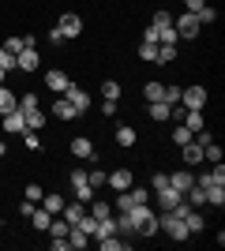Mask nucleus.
<instances>
[{"label":"nucleus","mask_w":225,"mask_h":251,"mask_svg":"<svg viewBox=\"0 0 225 251\" xmlns=\"http://www.w3.org/2000/svg\"><path fill=\"white\" fill-rule=\"evenodd\" d=\"M128 218H131V236H154V232H158V218H154V210H150L147 202L131 206Z\"/></svg>","instance_id":"f257e3e1"},{"label":"nucleus","mask_w":225,"mask_h":251,"mask_svg":"<svg viewBox=\"0 0 225 251\" xmlns=\"http://www.w3.org/2000/svg\"><path fill=\"white\" fill-rule=\"evenodd\" d=\"M158 229H165L173 240H188V225H184V218H176L173 210H165V214L158 218Z\"/></svg>","instance_id":"f03ea898"},{"label":"nucleus","mask_w":225,"mask_h":251,"mask_svg":"<svg viewBox=\"0 0 225 251\" xmlns=\"http://www.w3.org/2000/svg\"><path fill=\"white\" fill-rule=\"evenodd\" d=\"M173 30H176V34H180V38H188V42H192V38H195V34H199V30H203V23H199V15H195V11H184V15H180V19H176V23H173Z\"/></svg>","instance_id":"7ed1b4c3"},{"label":"nucleus","mask_w":225,"mask_h":251,"mask_svg":"<svg viewBox=\"0 0 225 251\" xmlns=\"http://www.w3.org/2000/svg\"><path fill=\"white\" fill-rule=\"evenodd\" d=\"M56 30L64 34V38H79V34H83V19H79L75 11H64L60 23H56Z\"/></svg>","instance_id":"20e7f679"},{"label":"nucleus","mask_w":225,"mask_h":251,"mask_svg":"<svg viewBox=\"0 0 225 251\" xmlns=\"http://www.w3.org/2000/svg\"><path fill=\"white\" fill-rule=\"evenodd\" d=\"M64 98L75 105V113H79V116H83L86 109H90V94H86V90H79L75 83H68V86H64Z\"/></svg>","instance_id":"39448f33"},{"label":"nucleus","mask_w":225,"mask_h":251,"mask_svg":"<svg viewBox=\"0 0 225 251\" xmlns=\"http://www.w3.org/2000/svg\"><path fill=\"white\" fill-rule=\"evenodd\" d=\"M180 105H184V109H203V105H206V90H203V86H188V90H180Z\"/></svg>","instance_id":"423d86ee"},{"label":"nucleus","mask_w":225,"mask_h":251,"mask_svg":"<svg viewBox=\"0 0 225 251\" xmlns=\"http://www.w3.org/2000/svg\"><path fill=\"white\" fill-rule=\"evenodd\" d=\"M4 131H8V135H23V131H26V120H23L19 105H15L11 113H4Z\"/></svg>","instance_id":"0eeeda50"},{"label":"nucleus","mask_w":225,"mask_h":251,"mask_svg":"<svg viewBox=\"0 0 225 251\" xmlns=\"http://www.w3.org/2000/svg\"><path fill=\"white\" fill-rule=\"evenodd\" d=\"M15 68H23V72H38V49L26 45L23 52H15Z\"/></svg>","instance_id":"6e6552de"},{"label":"nucleus","mask_w":225,"mask_h":251,"mask_svg":"<svg viewBox=\"0 0 225 251\" xmlns=\"http://www.w3.org/2000/svg\"><path fill=\"white\" fill-rule=\"evenodd\" d=\"M68 83H72V79H68L60 68H49V72H45V86H49V90H56V94H64Z\"/></svg>","instance_id":"1a4fd4ad"},{"label":"nucleus","mask_w":225,"mask_h":251,"mask_svg":"<svg viewBox=\"0 0 225 251\" xmlns=\"http://www.w3.org/2000/svg\"><path fill=\"white\" fill-rule=\"evenodd\" d=\"M192 184H195V176H192V169H188V165H184L180 173H173V176H169V188H176L180 195H184L188 188H192Z\"/></svg>","instance_id":"9d476101"},{"label":"nucleus","mask_w":225,"mask_h":251,"mask_svg":"<svg viewBox=\"0 0 225 251\" xmlns=\"http://www.w3.org/2000/svg\"><path fill=\"white\" fill-rule=\"evenodd\" d=\"M184 165L192 169V165H199V161H203V147H199V143H195V139H188V143H184Z\"/></svg>","instance_id":"9b49d317"},{"label":"nucleus","mask_w":225,"mask_h":251,"mask_svg":"<svg viewBox=\"0 0 225 251\" xmlns=\"http://www.w3.org/2000/svg\"><path fill=\"white\" fill-rule=\"evenodd\" d=\"M105 184H109V188H117V191H128L131 188V173H128V169H117V173H109Z\"/></svg>","instance_id":"f8f14e48"},{"label":"nucleus","mask_w":225,"mask_h":251,"mask_svg":"<svg viewBox=\"0 0 225 251\" xmlns=\"http://www.w3.org/2000/svg\"><path fill=\"white\" fill-rule=\"evenodd\" d=\"M180 199H184V195H180L176 188H161V191H158V206H161V210H173Z\"/></svg>","instance_id":"ddd939ff"},{"label":"nucleus","mask_w":225,"mask_h":251,"mask_svg":"<svg viewBox=\"0 0 225 251\" xmlns=\"http://www.w3.org/2000/svg\"><path fill=\"white\" fill-rule=\"evenodd\" d=\"M49 221H53V214H49V210H45V206H34V214H30V225H34V229L45 232V229H49Z\"/></svg>","instance_id":"4468645a"},{"label":"nucleus","mask_w":225,"mask_h":251,"mask_svg":"<svg viewBox=\"0 0 225 251\" xmlns=\"http://www.w3.org/2000/svg\"><path fill=\"white\" fill-rule=\"evenodd\" d=\"M184 225H188V232H203L206 229V218H203V214H199V210H188V214H184Z\"/></svg>","instance_id":"2eb2a0df"},{"label":"nucleus","mask_w":225,"mask_h":251,"mask_svg":"<svg viewBox=\"0 0 225 251\" xmlns=\"http://www.w3.org/2000/svg\"><path fill=\"white\" fill-rule=\"evenodd\" d=\"M86 244H90V236H86V232L79 229V225H72V229H68V248H75V251H83Z\"/></svg>","instance_id":"dca6fc26"},{"label":"nucleus","mask_w":225,"mask_h":251,"mask_svg":"<svg viewBox=\"0 0 225 251\" xmlns=\"http://www.w3.org/2000/svg\"><path fill=\"white\" fill-rule=\"evenodd\" d=\"M60 214H64V221H68V225H79V218L86 214V202H72V206L64 202V210H60Z\"/></svg>","instance_id":"f3484780"},{"label":"nucleus","mask_w":225,"mask_h":251,"mask_svg":"<svg viewBox=\"0 0 225 251\" xmlns=\"http://www.w3.org/2000/svg\"><path fill=\"white\" fill-rule=\"evenodd\" d=\"M206 206H225V184H210L206 188Z\"/></svg>","instance_id":"a211bd4d"},{"label":"nucleus","mask_w":225,"mask_h":251,"mask_svg":"<svg viewBox=\"0 0 225 251\" xmlns=\"http://www.w3.org/2000/svg\"><path fill=\"white\" fill-rule=\"evenodd\" d=\"M53 113L60 116V120H75V116H79V113H75V105L68 101V98H56V105H53Z\"/></svg>","instance_id":"6ab92c4d"},{"label":"nucleus","mask_w":225,"mask_h":251,"mask_svg":"<svg viewBox=\"0 0 225 251\" xmlns=\"http://www.w3.org/2000/svg\"><path fill=\"white\" fill-rule=\"evenodd\" d=\"M72 154H75V157H94V147H90V139H86V135L72 139Z\"/></svg>","instance_id":"aec40b11"},{"label":"nucleus","mask_w":225,"mask_h":251,"mask_svg":"<svg viewBox=\"0 0 225 251\" xmlns=\"http://www.w3.org/2000/svg\"><path fill=\"white\" fill-rule=\"evenodd\" d=\"M15 105H19V98L11 94V90H8V83H4V86H0V116H4V113H11Z\"/></svg>","instance_id":"412c9836"},{"label":"nucleus","mask_w":225,"mask_h":251,"mask_svg":"<svg viewBox=\"0 0 225 251\" xmlns=\"http://www.w3.org/2000/svg\"><path fill=\"white\" fill-rule=\"evenodd\" d=\"M42 206H45V210H49V214L56 218V214L64 210V195H56V191H53V195H42Z\"/></svg>","instance_id":"4be33fe9"},{"label":"nucleus","mask_w":225,"mask_h":251,"mask_svg":"<svg viewBox=\"0 0 225 251\" xmlns=\"http://www.w3.org/2000/svg\"><path fill=\"white\" fill-rule=\"evenodd\" d=\"M169 109H173V105H165V101H150V120H158V124H161V120H169Z\"/></svg>","instance_id":"5701e85b"},{"label":"nucleus","mask_w":225,"mask_h":251,"mask_svg":"<svg viewBox=\"0 0 225 251\" xmlns=\"http://www.w3.org/2000/svg\"><path fill=\"white\" fill-rule=\"evenodd\" d=\"M101 98H109V101H120V83H117V79H105V83H101Z\"/></svg>","instance_id":"b1692460"},{"label":"nucleus","mask_w":225,"mask_h":251,"mask_svg":"<svg viewBox=\"0 0 225 251\" xmlns=\"http://www.w3.org/2000/svg\"><path fill=\"white\" fill-rule=\"evenodd\" d=\"M139 60L158 64V45H154V42H143V45H139Z\"/></svg>","instance_id":"393cba45"},{"label":"nucleus","mask_w":225,"mask_h":251,"mask_svg":"<svg viewBox=\"0 0 225 251\" xmlns=\"http://www.w3.org/2000/svg\"><path fill=\"white\" fill-rule=\"evenodd\" d=\"M135 139H139V135H135V127H117V143H120V147H135Z\"/></svg>","instance_id":"a878e982"},{"label":"nucleus","mask_w":225,"mask_h":251,"mask_svg":"<svg viewBox=\"0 0 225 251\" xmlns=\"http://www.w3.org/2000/svg\"><path fill=\"white\" fill-rule=\"evenodd\" d=\"M176 42H180V34L173 30V26H161L158 30V45H176Z\"/></svg>","instance_id":"bb28decb"},{"label":"nucleus","mask_w":225,"mask_h":251,"mask_svg":"<svg viewBox=\"0 0 225 251\" xmlns=\"http://www.w3.org/2000/svg\"><path fill=\"white\" fill-rule=\"evenodd\" d=\"M128 248V240H117V232L113 236H101V251H124Z\"/></svg>","instance_id":"cd10ccee"},{"label":"nucleus","mask_w":225,"mask_h":251,"mask_svg":"<svg viewBox=\"0 0 225 251\" xmlns=\"http://www.w3.org/2000/svg\"><path fill=\"white\" fill-rule=\"evenodd\" d=\"M26 45H34V38H8V45H4V49H8L11 56H15V52H23Z\"/></svg>","instance_id":"c85d7f7f"},{"label":"nucleus","mask_w":225,"mask_h":251,"mask_svg":"<svg viewBox=\"0 0 225 251\" xmlns=\"http://www.w3.org/2000/svg\"><path fill=\"white\" fill-rule=\"evenodd\" d=\"M34 109H42V105H38V94H23L19 98V113H34Z\"/></svg>","instance_id":"c756f323"},{"label":"nucleus","mask_w":225,"mask_h":251,"mask_svg":"<svg viewBox=\"0 0 225 251\" xmlns=\"http://www.w3.org/2000/svg\"><path fill=\"white\" fill-rule=\"evenodd\" d=\"M86 180H90V188H101V184H105V180H109V173H101V169H90V173H86Z\"/></svg>","instance_id":"7c9ffc66"},{"label":"nucleus","mask_w":225,"mask_h":251,"mask_svg":"<svg viewBox=\"0 0 225 251\" xmlns=\"http://www.w3.org/2000/svg\"><path fill=\"white\" fill-rule=\"evenodd\" d=\"M86 210H90L94 218H109V214H113V206H109V202H101V199H98V202H90Z\"/></svg>","instance_id":"2f4dec72"},{"label":"nucleus","mask_w":225,"mask_h":251,"mask_svg":"<svg viewBox=\"0 0 225 251\" xmlns=\"http://www.w3.org/2000/svg\"><path fill=\"white\" fill-rule=\"evenodd\" d=\"M176 60V45H158V64H169Z\"/></svg>","instance_id":"473e14b6"},{"label":"nucleus","mask_w":225,"mask_h":251,"mask_svg":"<svg viewBox=\"0 0 225 251\" xmlns=\"http://www.w3.org/2000/svg\"><path fill=\"white\" fill-rule=\"evenodd\" d=\"M143 94H147V101H161L165 86H161V83H147V90H143Z\"/></svg>","instance_id":"72a5a7b5"},{"label":"nucleus","mask_w":225,"mask_h":251,"mask_svg":"<svg viewBox=\"0 0 225 251\" xmlns=\"http://www.w3.org/2000/svg\"><path fill=\"white\" fill-rule=\"evenodd\" d=\"M188 139H192V131H188L184 124H176V127H173V143H176V147H184Z\"/></svg>","instance_id":"f704fd0d"},{"label":"nucleus","mask_w":225,"mask_h":251,"mask_svg":"<svg viewBox=\"0 0 225 251\" xmlns=\"http://www.w3.org/2000/svg\"><path fill=\"white\" fill-rule=\"evenodd\" d=\"M128 195H131V202L139 206V202H147V199H150V188H128Z\"/></svg>","instance_id":"c9c22d12"},{"label":"nucleus","mask_w":225,"mask_h":251,"mask_svg":"<svg viewBox=\"0 0 225 251\" xmlns=\"http://www.w3.org/2000/svg\"><path fill=\"white\" fill-rule=\"evenodd\" d=\"M150 26H154V30H161V26H173V15H169V11H158V15H154V23H150Z\"/></svg>","instance_id":"e433bc0d"},{"label":"nucleus","mask_w":225,"mask_h":251,"mask_svg":"<svg viewBox=\"0 0 225 251\" xmlns=\"http://www.w3.org/2000/svg\"><path fill=\"white\" fill-rule=\"evenodd\" d=\"M161 188H169V176H165V173H154V176H150V191H161Z\"/></svg>","instance_id":"4c0bfd02"},{"label":"nucleus","mask_w":225,"mask_h":251,"mask_svg":"<svg viewBox=\"0 0 225 251\" xmlns=\"http://www.w3.org/2000/svg\"><path fill=\"white\" fill-rule=\"evenodd\" d=\"M195 15H199V23H203V26H210V23L218 19V11H214V8H199Z\"/></svg>","instance_id":"58836bf2"},{"label":"nucleus","mask_w":225,"mask_h":251,"mask_svg":"<svg viewBox=\"0 0 225 251\" xmlns=\"http://www.w3.org/2000/svg\"><path fill=\"white\" fill-rule=\"evenodd\" d=\"M131 206H135V202H131V195H128V191H120V199H117V206H113V210H120V214H128Z\"/></svg>","instance_id":"ea45409f"},{"label":"nucleus","mask_w":225,"mask_h":251,"mask_svg":"<svg viewBox=\"0 0 225 251\" xmlns=\"http://www.w3.org/2000/svg\"><path fill=\"white\" fill-rule=\"evenodd\" d=\"M117 232L131 236V218H128V214H117Z\"/></svg>","instance_id":"a19ab883"},{"label":"nucleus","mask_w":225,"mask_h":251,"mask_svg":"<svg viewBox=\"0 0 225 251\" xmlns=\"http://www.w3.org/2000/svg\"><path fill=\"white\" fill-rule=\"evenodd\" d=\"M0 68H4V72H11V68H15V56H11L4 45H0Z\"/></svg>","instance_id":"79ce46f5"},{"label":"nucleus","mask_w":225,"mask_h":251,"mask_svg":"<svg viewBox=\"0 0 225 251\" xmlns=\"http://www.w3.org/2000/svg\"><path fill=\"white\" fill-rule=\"evenodd\" d=\"M161 101H165V105H176V101H180V90H176V86H165Z\"/></svg>","instance_id":"37998d69"},{"label":"nucleus","mask_w":225,"mask_h":251,"mask_svg":"<svg viewBox=\"0 0 225 251\" xmlns=\"http://www.w3.org/2000/svg\"><path fill=\"white\" fill-rule=\"evenodd\" d=\"M23 143H26V150H42V143H38V131H23Z\"/></svg>","instance_id":"c03bdc74"},{"label":"nucleus","mask_w":225,"mask_h":251,"mask_svg":"<svg viewBox=\"0 0 225 251\" xmlns=\"http://www.w3.org/2000/svg\"><path fill=\"white\" fill-rule=\"evenodd\" d=\"M42 195H45L42 184H26V199H30V202H42Z\"/></svg>","instance_id":"a18cd8bd"},{"label":"nucleus","mask_w":225,"mask_h":251,"mask_svg":"<svg viewBox=\"0 0 225 251\" xmlns=\"http://www.w3.org/2000/svg\"><path fill=\"white\" fill-rule=\"evenodd\" d=\"M49 248H53V251H64V248H68V236H53V240H49Z\"/></svg>","instance_id":"49530a36"},{"label":"nucleus","mask_w":225,"mask_h":251,"mask_svg":"<svg viewBox=\"0 0 225 251\" xmlns=\"http://www.w3.org/2000/svg\"><path fill=\"white\" fill-rule=\"evenodd\" d=\"M199 8H206V0H184V11H199Z\"/></svg>","instance_id":"de8ad7c7"},{"label":"nucleus","mask_w":225,"mask_h":251,"mask_svg":"<svg viewBox=\"0 0 225 251\" xmlns=\"http://www.w3.org/2000/svg\"><path fill=\"white\" fill-rule=\"evenodd\" d=\"M34 206H38V202H30V199H23V206H19V214H23V218H30V214H34Z\"/></svg>","instance_id":"09e8293b"},{"label":"nucleus","mask_w":225,"mask_h":251,"mask_svg":"<svg viewBox=\"0 0 225 251\" xmlns=\"http://www.w3.org/2000/svg\"><path fill=\"white\" fill-rule=\"evenodd\" d=\"M143 42H154V45H158V30H154V26H147V30H143Z\"/></svg>","instance_id":"8fccbe9b"},{"label":"nucleus","mask_w":225,"mask_h":251,"mask_svg":"<svg viewBox=\"0 0 225 251\" xmlns=\"http://www.w3.org/2000/svg\"><path fill=\"white\" fill-rule=\"evenodd\" d=\"M101 113L113 116V113H117V101H109V98H105V101H101Z\"/></svg>","instance_id":"3c124183"},{"label":"nucleus","mask_w":225,"mask_h":251,"mask_svg":"<svg viewBox=\"0 0 225 251\" xmlns=\"http://www.w3.org/2000/svg\"><path fill=\"white\" fill-rule=\"evenodd\" d=\"M4 83H8V72H4V68H0V86H4Z\"/></svg>","instance_id":"603ef678"},{"label":"nucleus","mask_w":225,"mask_h":251,"mask_svg":"<svg viewBox=\"0 0 225 251\" xmlns=\"http://www.w3.org/2000/svg\"><path fill=\"white\" fill-rule=\"evenodd\" d=\"M4 154H8V143H0V157H4Z\"/></svg>","instance_id":"864d4df0"}]
</instances>
